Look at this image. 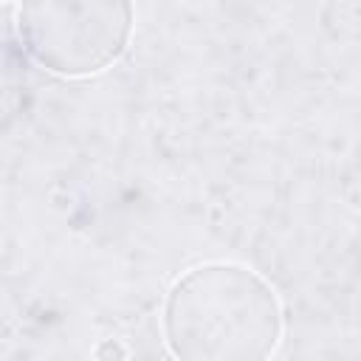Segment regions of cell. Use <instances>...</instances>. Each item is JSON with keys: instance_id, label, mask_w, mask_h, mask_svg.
<instances>
[{"instance_id": "6da1fadb", "label": "cell", "mask_w": 361, "mask_h": 361, "mask_svg": "<svg viewBox=\"0 0 361 361\" xmlns=\"http://www.w3.org/2000/svg\"><path fill=\"white\" fill-rule=\"evenodd\" d=\"M164 338L186 361H259L282 338L274 288L237 262L189 268L166 293Z\"/></svg>"}, {"instance_id": "3957f363", "label": "cell", "mask_w": 361, "mask_h": 361, "mask_svg": "<svg viewBox=\"0 0 361 361\" xmlns=\"http://www.w3.org/2000/svg\"><path fill=\"white\" fill-rule=\"evenodd\" d=\"M107 353H116V355H124V350H121V347H113V344H107V347H102V350H96V355H107Z\"/></svg>"}, {"instance_id": "7a4b0ae2", "label": "cell", "mask_w": 361, "mask_h": 361, "mask_svg": "<svg viewBox=\"0 0 361 361\" xmlns=\"http://www.w3.org/2000/svg\"><path fill=\"white\" fill-rule=\"evenodd\" d=\"M17 34L25 54L48 73L93 76L127 51L133 0H23Z\"/></svg>"}, {"instance_id": "277c9868", "label": "cell", "mask_w": 361, "mask_h": 361, "mask_svg": "<svg viewBox=\"0 0 361 361\" xmlns=\"http://www.w3.org/2000/svg\"><path fill=\"white\" fill-rule=\"evenodd\" d=\"M0 3H6V0H0Z\"/></svg>"}]
</instances>
